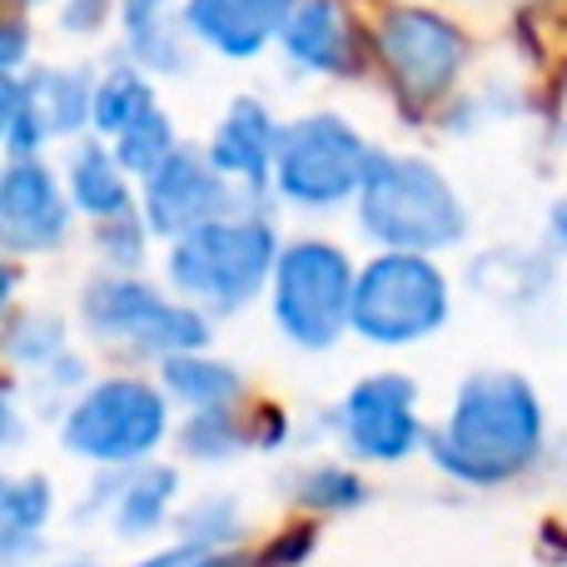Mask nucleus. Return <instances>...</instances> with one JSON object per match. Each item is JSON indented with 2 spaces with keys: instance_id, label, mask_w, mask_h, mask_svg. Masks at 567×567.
<instances>
[{
  "instance_id": "obj_35",
  "label": "nucleus",
  "mask_w": 567,
  "mask_h": 567,
  "mask_svg": "<svg viewBox=\"0 0 567 567\" xmlns=\"http://www.w3.org/2000/svg\"><path fill=\"white\" fill-rule=\"evenodd\" d=\"M45 6H60V0H10V10H45Z\"/></svg>"
},
{
  "instance_id": "obj_16",
  "label": "nucleus",
  "mask_w": 567,
  "mask_h": 567,
  "mask_svg": "<svg viewBox=\"0 0 567 567\" xmlns=\"http://www.w3.org/2000/svg\"><path fill=\"white\" fill-rule=\"evenodd\" d=\"M60 179L70 189V205L85 225H105V219L135 215L140 209V179L120 165V155L110 150V140L85 135L70 140L60 155Z\"/></svg>"
},
{
  "instance_id": "obj_34",
  "label": "nucleus",
  "mask_w": 567,
  "mask_h": 567,
  "mask_svg": "<svg viewBox=\"0 0 567 567\" xmlns=\"http://www.w3.org/2000/svg\"><path fill=\"white\" fill-rule=\"evenodd\" d=\"M548 239H553L558 249H567V195H558V199L548 205Z\"/></svg>"
},
{
  "instance_id": "obj_18",
  "label": "nucleus",
  "mask_w": 567,
  "mask_h": 567,
  "mask_svg": "<svg viewBox=\"0 0 567 567\" xmlns=\"http://www.w3.org/2000/svg\"><path fill=\"white\" fill-rule=\"evenodd\" d=\"M25 80L60 145L95 135V85H100L95 65H35L25 70Z\"/></svg>"
},
{
  "instance_id": "obj_27",
  "label": "nucleus",
  "mask_w": 567,
  "mask_h": 567,
  "mask_svg": "<svg viewBox=\"0 0 567 567\" xmlns=\"http://www.w3.org/2000/svg\"><path fill=\"white\" fill-rule=\"evenodd\" d=\"M95 235H90V249H95L100 269H110V275H145L150 265V249H155V235H150V225L135 215H120V219H105V225H90Z\"/></svg>"
},
{
  "instance_id": "obj_25",
  "label": "nucleus",
  "mask_w": 567,
  "mask_h": 567,
  "mask_svg": "<svg viewBox=\"0 0 567 567\" xmlns=\"http://www.w3.org/2000/svg\"><path fill=\"white\" fill-rule=\"evenodd\" d=\"M179 145H185V140H179V125L165 105L150 110V115L140 120V125H130L120 140H110V150H115L120 165H125L135 179H145L150 169H159Z\"/></svg>"
},
{
  "instance_id": "obj_13",
  "label": "nucleus",
  "mask_w": 567,
  "mask_h": 567,
  "mask_svg": "<svg viewBox=\"0 0 567 567\" xmlns=\"http://www.w3.org/2000/svg\"><path fill=\"white\" fill-rule=\"evenodd\" d=\"M284 120L275 105L259 95H235L219 110L215 130H209L205 150L225 179L239 189L245 205H275V159H279Z\"/></svg>"
},
{
  "instance_id": "obj_17",
  "label": "nucleus",
  "mask_w": 567,
  "mask_h": 567,
  "mask_svg": "<svg viewBox=\"0 0 567 567\" xmlns=\"http://www.w3.org/2000/svg\"><path fill=\"white\" fill-rule=\"evenodd\" d=\"M179 498V473L169 463H140V468H105L95 488V508H110V523H115V538H150L169 523Z\"/></svg>"
},
{
  "instance_id": "obj_8",
  "label": "nucleus",
  "mask_w": 567,
  "mask_h": 567,
  "mask_svg": "<svg viewBox=\"0 0 567 567\" xmlns=\"http://www.w3.org/2000/svg\"><path fill=\"white\" fill-rule=\"evenodd\" d=\"M453 319V279L433 255L373 249L353 284L349 333L369 349H413L443 333Z\"/></svg>"
},
{
  "instance_id": "obj_12",
  "label": "nucleus",
  "mask_w": 567,
  "mask_h": 567,
  "mask_svg": "<svg viewBox=\"0 0 567 567\" xmlns=\"http://www.w3.org/2000/svg\"><path fill=\"white\" fill-rule=\"evenodd\" d=\"M75 205L50 159L0 165V245L10 259H45L75 239Z\"/></svg>"
},
{
  "instance_id": "obj_4",
  "label": "nucleus",
  "mask_w": 567,
  "mask_h": 567,
  "mask_svg": "<svg viewBox=\"0 0 567 567\" xmlns=\"http://www.w3.org/2000/svg\"><path fill=\"white\" fill-rule=\"evenodd\" d=\"M80 329L105 349H120L130 359L145 363H165L175 353H195L209 349L215 339V319L195 303H185L169 284H155L145 275H90L80 284Z\"/></svg>"
},
{
  "instance_id": "obj_14",
  "label": "nucleus",
  "mask_w": 567,
  "mask_h": 567,
  "mask_svg": "<svg viewBox=\"0 0 567 567\" xmlns=\"http://www.w3.org/2000/svg\"><path fill=\"white\" fill-rule=\"evenodd\" d=\"M279 55L293 75L309 80H359L373 40L363 35L349 0H299L279 35Z\"/></svg>"
},
{
  "instance_id": "obj_21",
  "label": "nucleus",
  "mask_w": 567,
  "mask_h": 567,
  "mask_svg": "<svg viewBox=\"0 0 567 567\" xmlns=\"http://www.w3.org/2000/svg\"><path fill=\"white\" fill-rule=\"evenodd\" d=\"M50 513H55V493H50L45 473L6 478V488H0V553H6V563H20L40 548Z\"/></svg>"
},
{
  "instance_id": "obj_7",
  "label": "nucleus",
  "mask_w": 567,
  "mask_h": 567,
  "mask_svg": "<svg viewBox=\"0 0 567 567\" xmlns=\"http://www.w3.org/2000/svg\"><path fill=\"white\" fill-rule=\"evenodd\" d=\"M373 150L379 145H369V135L333 105L289 115L275 159V205L293 209V215L353 209Z\"/></svg>"
},
{
  "instance_id": "obj_15",
  "label": "nucleus",
  "mask_w": 567,
  "mask_h": 567,
  "mask_svg": "<svg viewBox=\"0 0 567 567\" xmlns=\"http://www.w3.org/2000/svg\"><path fill=\"white\" fill-rule=\"evenodd\" d=\"M293 6L299 0H185L179 20L199 50L245 65V60L265 55L269 45H279Z\"/></svg>"
},
{
  "instance_id": "obj_33",
  "label": "nucleus",
  "mask_w": 567,
  "mask_h": 567,
  "mask_svg": "<svg viewBox=\"0 0 567 567\" xmlns=\"http://www.w3.org/2000/svg\"><path fill=\"white\" fill-rule=\"evenodd\" d=\"M309 548H313V533L309 528H293V538L284 543H275V548H269V558H265V567H293V563H303L309 558Z\"/></svg>"
},
{
  "instance_id": "obj_26",
  "label": "nucleus",
  "mask_w": 567,
  "mask_h": 567,
  "mask_svg": "<svg viewBox=\"0 0 567 567\" xmlns=\"http://www.w3.org/2000/svg\"><path fill=\"white\" fill-rule=\"evenodd\" d=\"M175 439H179V453H185V458L225 463L249 443V429L239 423L235 409H215V413H185Z\"/></svg>"
},
{
  "instance_id": "obj_10",
  "label": "nucleus",
  "mask_w": 567,
  "mask_h": 567,
  "mask_svg": "<svg viewBox=\"0 0 567 567\" xmlns=\"http://www.w3.org/2000/svg\"><path fill=\"white\" fill-rule=\"evenodd\" d=\"M333 433L359 463H403L409 453H419V443H429L419 383L399 369L353 379L333 409Z\"/></svg>"
},
{
  "instance_id": "obj_30",
  "label": "nucleus",
  "mask_w": 567,
  "mask_h": 567,
  "mask_svg": "<svg viewBox=\"0 0 567 567\" xmlns=\"http://www.w3.org/2000/svg\"><path fill=\"white\" fill-rule=\"evenodd\" d=\"M55 25L65 40H100L110 25H120V0H60Z\"/></svg>"
},
{
  "instance_id": "obj_19",
  "label": "nucleus",
  "mask_w": 567,
  "mask_h": 567,
  "mask_svg": "<svg viewBox=\"0 0 567 567\" xmlns=\"http://www.w3.org/2000/svg\"><path fill=\"white\" fill-rule=\"evenodd\" d=\"M159 389L185 413H215V409H239L245 373L229 359H219V353L195 349V353H175V359L159 363Z\"/></svg>"
},
{
  "instance_id": "obj_1",
  "label": "nucleus",
  "mask_w": 567,
  "mask_h": 567,
  "mask_svg": "<svg viewBox=\"0 0 567 567\" xmlns=\"http://www.w3.org/2000/svg\"><path fill=\"white\" fill-rule=\"evenodd\" d=\"M548 413L528 373L478 369L458 383L449 419L429 429V458L468 488H503L543 458Z\"/></svg>"
},
{
  "instance_id": "obj_24",
  "label": "nucleus",
  "mask_w": 567,
  "mask_h": 567,
  "mask_svg": "<svg viewBox=\"0 0 567 567\" xmlns=\"http://www.w3.org/2000/svg\"><path fill=\"white\" fill-rule=\"evenodd\" d=\"M195 40H189L185 20H159V25H145V30H130L120 35V55L135 60L145 75L155 80H185L189 65H195Z\"/></svg>"
},
{
  "instance_id": "obj_6",
  "label": "nucleus",
  "mask_w": 567,
  "mask_h": 567,
  "mask_svg": "<svg viewBox=\"0 0 567 567\" xmlns=\"http://www.w3.org/2000/svg\"><path fill=\"white\" fill-rule=\"evenodd\" d=\"M359 265L329 235H289L269 279V323L289 349L329 353L353 323Z\"/></svg>"
},
{
  "instance_id": "obj_3",
  "label": "nucleus",
  "mask_w": 567,
  "mask_h": 567,
  "mask_svg": "<svg viewBox=\"0 0 567 567\" xmlns=\"http://www.w3.org/2000/svg\"><path fill=\"white\" fill-rule=\"evenodd\" d=\"M284 255L269 205H239L235 215L209 219L195 235L165 245V284L209 319H235L269 299V279Z\"/></svg>"
},
{
  "instance_id": "obj_11",
  "label": "nucleus",
  "mask_w": 567,
  "mask_h": 567,
  "mask_svg": "<svg viewBox=\"0 0 567 567\" xmlns=\"http://www.w3.org/2000/svg\"><path fill=\"white\" fill-rule=\"evenodd\" d=\"M245 205L239 189L225 179V169L209 159L205 145H179L159 169L140 179V219L150 225L155 245H175V239L195 235L209 219H225Z\"/></svg>"
},
{
  "instance_id": "obj_29",
  "label": "nucleus",
  "mask_w": 567,
  "mask_h": 567,
  "mask_svg": "<svg viewBox=\"0 0 567 567\" xmlns=\"http://www.w3.org/2000/svg\"><path fill=\"white\" fill-rule=\"evenodd\" d=\"M179 543H189V548L199 553H219L225 543L239 538V503L225 498V493H215V498H199L195 508L179 513Z\"/></svg>"
},
{
  "instance_id": "obj_22",
  "label": "nucleus",
  "mask_w": 567,
  "mask_h": 567,
  "mask_svg": "<svg viewBox=\"0 0 567 567\" xmlns=\"http://www.w3.org/2000/svg\"><path fill=\"white\" fill-rule=\"evenodd\" d=\"M50 145H55V135H50L30 80L0 75V150H6V159H45Z\"/></svg>"
},
{
  "instance_id": "obj_31",
  "label": "nucleus",
  "mask_w": 567,
  "mask_h": 567,
  "mask_svg": "<svg viewBox=\"0 0 567 567\" xmlns=\"http://www.w3.org/2000/svg\"><path fill=\"white\" fill-rule=\"evenodd\" d=\"M30 65V10H10L6 35H0V75H25Z\"/></svg>"
},
{
  "instance_id": "obj_28",
  "label": "nucleus",
  "mask_w": 567,
  "mask_h": 567,
  "mask_svg": "<svg viewBox=\"0 0 567 567\" xmlns=\"http://www.w3.org/2000/svg\"><path fill=\"white\" fill-rule=\"evenodd\" d=\"M293 498L309 513H353V508H363L369 488H363V478L353 468H343V463H309V468L293 478Z\"/></svg>"
},
{
  "instance_id": "obj_9",
  "label": "nucleus",
  "mask_w": 567,
  "mask_h": 567,
  "mask_svg": "<svg viewBox=\"0 0 567 567\" xmlns=\"http://www.w3.org/2000/svg\"><path fill=\"white\" fill-rule=\"evenodd\" d=\"M169 409L175 403L159 383L140 373H110L60 413V443L70 458L95 468H140L169 439Z\"/></svg>"
},
{
  "instance_id": "obj_32",
  "label": "nucleus",
  "mask_w": 567,
  "mask_h": 567,
  "mask_svg": "<svg viewBox=\"0 0 567 567\" xmlns=\"http://www.w3.org/2000/svg\"><path fill=\"white\" fill-rule=\"evenodd\" d=\"M179 6H185V0H120V35L159 25V20H175Z\"/></svg>"
},
{
  "instance_id": "obj_2",
  "label": "nucleus",
  "mask_w": 567,
  "mask_h": 567,
  "mask_svg": "<svg viewBox=\"0 0 567 567\" xmlns=\"http://www.w3.org/2000/svg\"><path fill=\"white\" fill-rule=\"evenodd\" d=\"M353 229L363 245L393 255H449L473 235L468 199L453 175L419 150H373L369 175L353 199Z\"/></svg>"
},
{
  "instance_id": "obj_23",
  "label": "nucleus",
  "mask_w": 567,
  "mask_h": 567,
  "mask_svg": "<svg viewBox=\"0 0 567 567\" xmlns=\"http://www.w3.org/2000/svg\"><path fill=\"white\" fill-rule=\"evenodd\" d=\"M70 353V323L55 309H20L6 323V359L20 373H45Z\"/></svg>"
},
{
  "instance_id": "obj_5",
  "label": "nucleus",
  "mask_w": 567,
  "mask_h": 567,
  "mask_svg": "<svg viewBox=\"0 0 567 567\" xmlns=\"http://www.w3.org/2000/svg\"><path fill=\"white\" fill-rule=\"evenodd\" d=\"M369 40L373 65L383 70L393 100H403L409 110L449 105L473 65V30L453 10L429 0H383Z\"/></svg>"
},
{
  "instance_id": "obj_20",
  "label": "nucleus",
  "mask_w": 567,
  "mask_h": 567,
  "mask_svg": "<svg viewBox=\"0 0 567 567\" xmlns=\"http://www.w3.org/2000/svg\"><path fill=\"white\" fill-rule=\"evenodd\" d=\"M159 80L145 75L135 60L115 55L105 70H100V85H95V135L100 140H120L130 125L159 110Z\"/></svg>"
}]
</instances>
